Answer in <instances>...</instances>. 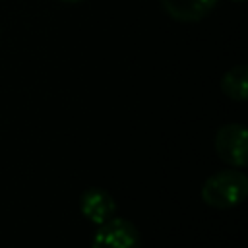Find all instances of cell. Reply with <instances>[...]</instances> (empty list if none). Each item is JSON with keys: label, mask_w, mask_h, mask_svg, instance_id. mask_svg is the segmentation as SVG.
Listing matches in <instances>:
<instances>
[{"label": "cell", "mask_w": 248, "mask_h": 248, "mask_svg": "<svg viewBox=\"0 0 248 248\" xmlns=\"http://www.w3.org/2000/svg\"><path fill=\"white\" fill-rule=\"evenodd\" d=\"M202 200L215 209H231L240 205L248 196V176L242 170H219L202 186Z\"/></svg>", "instance_id": "6da1fadb"}, {"label": "cell", "mask_w": 248, "mask_h": 248, "mask_svg": "<svg viewBox=\"0 0 248 248\" xmlns=\"http://www.w3.org/2000/svg\"><path fill=\"white\" fill-rule=\"evenodd\" d=\"M215 153L219 159L234 169H242L248 163V132L242 124L232 122L217 130L213 140Z\"/></svg>", "instance_id": "7a4b0ae2"}, {"label": "cell", "mask_w": 248, "mask_h": 248, "mask_svg": "<svg viewBox=\"0 0 248 248\" xmlns=\"http://www.w3.org/2000/svg\"><path fill=\"white\" fill-rule=\"evenodd\" d=\"M91 248H141V236L138 227L122 217H112L99 225Z\"/></svg>", "instance_id": "3957f363"}, {"label": "cell", "mask_w": 248, "mask_h": 248, "mask_svg": "<svg viewBox=\"0 0 248 248\" xmlns=\"http://www.w3.org/2000/svg\"><path fill=\"white\" fill-rule=\"evenodd\" d=\"M79 211H81V215L89 223L103 225V223H107L108 219L114 217V213H116V202H114V198L107 190L97 188V186H91L79 198Z\"/></svg>", "instance_id": "277c9868"}, {"label": "cell", "mask_w": 248, "mask_h": 248, "mask_svg": "<svg viewBox=\"0 0 248 248\" xmlns=\"http://www.w3.org/2000/svg\"><path fill=\"white\" fill-rule=\"evenodd\" d=\"M163 10L176 21L194 23L203 19L217 6V0H159Z\"/></svg>", "instance_id": "5b68a950"}, {"label": "cell", "mask_w": 248, "mask_h": 248, "mask_svg": "<svg viewBox=\"0 0 248 248\" xmlns=\"http://www.w3.org/2000/svg\"><path fill=\"white\" fill-rule=\"evenodd\" d=\"M221 91L238 103H244L248 99V68L244 64H238L225 72L221 78Z\"/></svg>", "instance_id": "8992f818"}, {"label": "cell", "mask_w": 248, "mask_h": 248, "mask_svg": "<svg viewBox=\"0 0 248 248\" xmlns=\"http://www.w3.org/2000/svg\"><path fill=\"white\" fill-rule=\"evenodd\" d=\"M62 2H66V4H78V2H83V0H62Z\"/></svg>", "instance_id": "52a82bcc"}, {"label": "cell", "mask_w": 248, "mask_h": 248, "mask_svg": "<svg viewBox=\"0 0 248 248\" xmlns=\"http://www.w3.org/2000/svg\"><path fill=\"white\" fill-rule=\"evenodd\" d=\"M232 2H244V0H232Z\"/></svg>", "instance_id": "ba28073f"}]
</instances>
